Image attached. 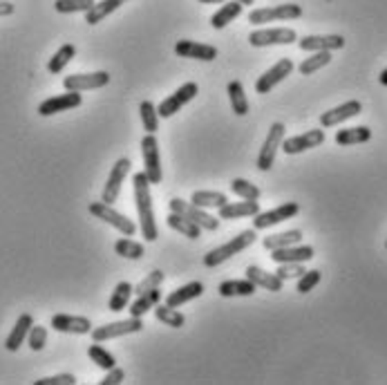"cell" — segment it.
Listing matches in <instances>:
<instances>
[{
	"label": "cell",
	"instance_id": "obj_1",
	"mask_svg": "<svg viewBox=\"0 0 387 385\" xmlns=\"http://www.w3.org/2000/svg\"><path fill=\"white\" fill-rule=\"evenodd\" d=\"M150 186L146 173H137L132 179V189H134V206L139 215V228H142V236L146 242H154L159 238L157 222H154V209H152V197H150Z\"/></svg>",
	"mask_w": 387,
	"mask_h": 385
},
{
	"label": "cell",
	"instance_id": "obj_2",
	"mask_svg": "<svg viewBox=\"0 0 387 385\" xmlns=\"http://www.w3.org/2000/svg\"><path fill=\"white\" fill-rule=\"evenodd\" d=\"M255 228H249V231H242V233H238L233 240H228L226 244L218 246V249H213L204 255V265L208 269L213 267H220L222 263H226L228 258H233L238 253H242L244 249H249V246L255 242Z\"/></svg>",
	"mask_w": 387,
	"mask_h": 385
},
{
	"label": "cell",
	"instance_id": "obj_3",
	"mask_svg": "<svg viewBox=\"0 0 387 385\" xmlns=\"http://www.w3.org/2000/svg\"><path fill=\"white\" fill-rule=\"evenodd\" d=\"M142 155H144V173L148 177L150 184H161L164 173H161V159H159V142L157 135L146 132V137L142 139Z\"/></svg>",
	"mask_w": 387,
	"mask_h": 385
},
{
	"label": "cell",
	"instance_id": "obj_4",
	"mask_svg": "<svg viewBox=\"0 0 387 385\" xmlns=\"http://www.w3.org/2000/svg\"><path fill=\"white\" fill-rule=\"evenodd\" d=\"M168 206L173 213L184 215L186 220L195 222L197 226H202L206 231H218L220 228V218H213L211 213H206V209H199L193 202H184V199H179V197H173L168 202Z\"/></svg>",
	"mask_w": 387,
	"mask_h": 385
},
{
	"label": "cell",
	"instance_id": "obj_5",
	"mask_svg": "<svg viewBox=\"0 0 387 385\" xmlns=\"http://www.w3.org/2000/svg\"><path fill=\"white\" fill-rule=\"evenodd\" d=\"M90 213L99 218L101 222L110 224L115 228H119L126 238H132L137 233V224L128 218V215H123L119 211L112 209V204H105V202H92L90 204Z\"/></svg>",
	"mask_w": 387,
	"mask_h": 385
},
{
	"label": "cell",
	"instance_id": "obj_6",
	"mask_svg": "<svg viewBox=\"0 0 387 385\" xmlns=\"http://www.w3.org/2000/svg\"><path fill=\"white\" fill-rule=\"evenodd\" d=\"M144 329L142 318H126V320H117V322H107V325L101 327H92V341L95 343H103L110 341V338H119V336H128V334H139Z\"/></svg>",
	"mask_w": 387,
	"mask_h": 385
},
{
	"label": "cell",
	"instance_id": "obj_7",
	"mask_svg": "<svg viewBox=\"0 0 387 385\" xmlns=\"http://www.w3.org/2000/svg\"><path fill=\"white\" fill-rule=\"evenodd\" d=\"M282 139H285V123L275 121L273 126L269 128V135H267V139H265V144H262L260 155H258V168L262 173H267L273 168L277 148L282 146Z\"/></svg>",
	"mask_w": 387,
	"mask_h": 385
},
{
	"label": "cell",
	"instance_id": "obj_8",
	"mask_svg": "<svg viewBox=\"0 0 387 385\" xmlns=\"http://www.w3.org/2000/svg\"><path fill=\"white\" fill-rule=\"evenodd\" d=\"M197 92H199V85H197L195 81L184 83L179 90H175L173 95L166 97V99L157 105V115H159V119H170L173 115H177L186 103H191V101L197 97Z\"/></svg>",
	"mask_w": 387,
	"mask_h": 385
},
{
	"label": "cell",
	"instance_id": "obj_9",
	"mask_svg": "<svg viewBox=\"0 0 387 385\" xmlns=\"http://www.w3.org/2000/svg\"><path fill=\"white\" fill-rule=\"evenodd\" d=\"M298 41L296 29L291 27H271V29H255L249 34V43L253 48H269V45H291Z\"/></svg>",
	"mask_w": 387,
	"mask_h": 385
},
{
	"label": "cell",
	"instance_id": "obj_10",
	"mask_svg": "<svg viewBox=\"0 0 387 385\" xmlns=\"http://www.w3.org/2000/svg\"><path fill=\"white\" fill-rule=\"evenodd\" d=\"M302 16V7L300 5H275V7H262V9H253L249 14V23L253 25H262V23H273V21H293Z\"/></svg>",
	"mask_w": 387,
	"mask_h": 385
},
{
	"label": "cell",
	"instance_id": "obj_11",
	"mask_svg": "<svg viewBox=\"0 0 387 385\" xmlns=\"http://www.w3.org/2000/svg\"><path fill=\"white\" fill-rule=\"evenodd\" d=\"M300 213V204L298 202H285L280 204L277 209H271V211H265V213H255L253 215V228L255 231H262V228H269V226H275L280 224L285 220H291L296 218V215Z\"/></svg>",
	"mask_w": 387,
	"mask_h": 385
},
{
	"label": "cell",
	"instance_id": "obj_12",
	"mask_svg": "<svg viewBox=\"0 0 387 385\" xmlns=\"http://www.w3.org/2000/svg\"><path fill=\"white\" fill-rule=\"evenodd\" d=\"M291 72H293V60H291V58H280L273 68H269V70L255 81V92H258V95H269V92H271L277 83H282Z\"/></svg>",
	"mask_w": 387,
	"mask_h": 385
},
{
	"label": "cell",
	"instance_id": "obj_13",
	"mask_svg": "<svg viewBox=\"0 0 387 385\" xmlns=\"http://www.w3.org/2000/svg\"><path fill=\"white\" fill-rule=\"evenodd\" d=\"M130 173V159L128 157H121L115 162L112 171H110V177H107V184L103 186V195H101V202L105 204H112L119 199V193H121V184L126 179V175Z\"/></svg>",
	"mask_w": 387,
	"mask_h": 385
},
{
	"label": "cell",
	"instance_id": "obj_14",
	"mask_svg": "<svg viewBox=\"0 0 387 385\" xmlns=\"http://www.w3.org/2000/svg\"><path fill=\"white\" fill-rule=\"evenodd\" d=\"M110 83L107 72H90V74H70L63 79V88L70 92H85V90H99Z\"/></svg>",
	"mask_w": 387,
	"mask_h": 385
},
{
	"label": "cell",
	"instance_id": "obj_15",
	"mask_svg": "<svg viewBox=\"0 0 387 385\" xmlns=\"http://www.w3.org/2000/svg\"><path fill=\"white\" fill-rule=\"evenodd\" d=\"M81 103H83V95H81V92H70V90H65V95L50 97L48 101H43L38 105V115L41 117H52V115H58V112L72 110V107H79Z\"/></svg>",
	"mask_w": 387,
	"mask_h": 385
},
{
	"label": "cell",
	"instance_id": "obj_16",
	"mask_svg": "<svg viewBox=\"0 0 387 385\" xmlns=\"http://www.w3.org/2000/svg\"><path fill=\"white\" fill-rule=\"evenodd\" d=\"M322 142H324V130L316 128V130H307V132L296 135V137H289V139H282L280 148L287 152V155H298V152L320 146Z\"/></svg>",
	"mask_w": 387,
	"mask_h": 385
},
{
	"label": "cell",
	"instance_id": "obj_17",
	"mask_svg": "<svg viewBox=\"0 0 387 385\" xmlns=\"http://www.w3.org/2000/svg\"><path fill=\"white\" fill-rule=\"evenodd\" d=\"M298 48L302 52H334L345 48V38L338 34H314V36H302L298 41Z\"/></svg>",
	"mask_w": 387,
	"mask_h": 385
},
{
	"label": "cell",
	"instance_id": "obj_18",
	"mask_svg": "<svg viewBox=\"0 0 387 385\" xmlns=\"http://www.w3.org/2000/svg\"><path fill=\"white\" fill-rule=\"evenodd\" d=\"M363 112V103L361 101H347V103H340L336 107H332V110L322 112L320 115V126L322 128H334V126H340L343 121L361 115Z\"/></svg>",
	"mask_w": 387,
	"mask_h": 385
},
{
	"label": "cell",
	"instance_id": "obj_19",
	"mask_svg": "<svg viewBox=\"0 0 387 385\" xmlns=\"http://www.w3.org/2000/svg\"><path fill=\"white\" fill-rule=\"evenodd\" d=\"M314 246L309 244H291V246H282V249H273L271 251V260L275 265H282V263H309L314 258Z\"/></svg>",
	"mask_w": 387,
	"mask_h": 385
},
{
	"label": "cell",
	"instance_id": "obj_20",
	"mask_svg": "<svg viewBox=\"0 0 387 385\" xmlns=\"http://www.w3.org/2000/svg\"><path fill=\"white\" fill-rule=\"evenodd\" d=\"M175 54L181 58H195V60H215L218 58V48L197 41H177Z\"/></svg>",
	"mask_w": 387,
	"mask_h": 385
},
{
	"label": "cell",
	"instance_id": "obj_21",
	"mask_svg": "<svg viewBox=\"0 0 387 385\" xmlns=\"http://www.w3.org/2000/svg\"><path fill=\"white\" fill-rule=\"evenodd\" d=\"M52 327L63 334H90L92 322L85 316H70V314H56L52 316Z\"/></svg>",
	"mask_w": 387,
	"mask_h": 385
},
{
	"label": "cell",
	"instance_id": "obj_22",
	"mask_svg": "<svg viewBox=\"0 0 387 385\" xmlns=\"http://www.w3.org/2000/svg\"><path fill=\"white\" fill-rule=\"evenodd\" d=\"M32 325H34L32 314H21L18 320H16V325L11 327V332H9V336H7L5 349H9V352H18L21 345L27 341V334H29V329H32Z\"/></svg>",
	"mask_w": 387,
	"mask_h": 385
},
{
	"label": "cell",
	"instance_id": "obj_23",
	"mask_svg": "<svg viewBox=\"0 0 387 385\" xmlns=\"http://www.w3.org/2000/svg\"><path fill=\"white\" fill-rule=\"evenodd\" d=\"M220 211V220H238V218H253L260 213V204L253 199H244V202H226Z\"/></svg>",
	"mask_w": 387,
	"mask_h": 385
},
{
	"label": "cell",
	"instance_id": "obj_24",
	"mask_svg": "<svg viewBox=\"0 0 387 385\" xmlns=\"http://www.w3.org/2000/svg\"><path fill=\"white\" fill-rule=\"evenodd\" d=\"M204 294V283H199V280H193L189 285H184L175 291H170L168 298H166V305L168 307H181L186 302H191L195 298H199Z\"/></svg>",
	"mask_w": 387,
	"mask_h": 385
},
{
	"label": "cell",
	"instance_id": "obj_25",
	"mask_svg": "<svg viewBox=\"0 0 387 385\" xmlns=\"http://www.w3.org/2000/svg\"><path fill=\"white\" fill-rule=\"evenodd\" d=\"M246 278H249L255 287H262V289H267V291H282V287H285L282 278H277L275 273H269V271L260 269L255 265L246 267Z\"/></svg>",
	"mask_w": 387,
	"mask_h": 385
},
{
	"label": "cell",
	"instance_id": "obj_26",
	"mask_svg": "<svg viewBox=\"0 0 387 385\" xmlns=\"http://www.w3.org/2000/svg\"><path fill=\"white\" fill-rule=\"evenodd\" d=\"M159 300H161V291H159V287L157 289H150V291H144V294H139L137 296V300L132 302V305H128L130 307V316H134V318H142L144 314H148L150 310H154V307L159 305Z\"/></svg>",
	"mask_w": 387,
	"mask_h": 385
},
{
	"label": "cell",
	"instance_id": "obj_27",
	"mask_svg": "<svg viewBox=\"0 0 387 385\" xmlns=\"http://www.w3.org/2000/svg\"><path fill=\"white\" fill-rule=\"evenodd\" d=\"M123 3L128 0H101V3H95L90 11H85V23L88 25H99L103 19H107L110 14H115Z\"/></svg>",
	"mask_w": 387,
	"mask_h": 385
},
{
	"label": "cell",
	"instance_id": "obj_28",
	"mask_svg": "<svg viewBox=\"0 0 387 385\" xmlns=\"http://www.w3.org/2000/svg\"><path fill=\"white\" fill-rule=\"evenodd\" d=\"M166 224H168L170 228H173V231H177V233H181L184 238L197 240L199 236H202V226H197L195 222L186 220L184 215H179V213H173V211H170V215L166 218Z\"/></svg>",
	"mask_w": 387,
	"mask_h": 385
},
{
	"label": "cell",
	"instance_id": "obj_29",
	"mask_svg": "<svg viewBox=\"0 0 387 385\" xmlns=\"http://www.w3.org/2000/svg\"><path fill=\"white\" fill-rule=\"evenodd\" d=\"M226 95H228L230 107H233V112L238 117H246V115H249V99H246L244 85L240 81H230L228 88H226Z\"/></svg>",
	"mask_w": 387,
	"mask_h": 385
},
{
	"label": "cell",
	"instance_id": "obj_30",
	"mask_svg": "<svg viewBox=\"0 0 387 385\" xmlns=\"http://www.w3.org/2000/svg\"><path fill=\"white\" fill-rule=\"evenodd\" d=\"M242 9H244V5H240L238 0H233V3H226V5H222V7L211 16V25H213L215 29H224L228 23H233V21L240 16Z\"/></svg>",
	"mask_w": 387,
	"mask_h": 385
},
{
	"label": "cell",
	"instance_id": "obj_31",
	"mask_svg": "<svg viewBox=\"0 0 387 385\" xmlns=\"http://www.w3.org/2000/svg\"><path fill=\"white\" fill-rule=\"evenodd\" d=\"M371 139V130L367 126H356V128H343L336 132V144L338 146H354V144H365Z\"/></svg>",
	"mask_w": 387,
	"mask_h": 385
},
{
	"label": "cell",
	"instance_id": "obj_32",
	"mask_svg": "<svg viewBox=\"0 0 387 385\" xmlns=\"http://www.w3.org/2000/svg\"><path fill=\"white\" fill-rule=\"evenodd\" d=\"M302 240V231L300 228H291V231H285V233H273V236H267L262 240L267 251H273V249H282V246H291V244H298Z\"/></svg>",
	"mask_w": 387,
	"mask_h": 385
},
{
	"label": "cell",
	"instance_id": "obj_33",
	"mask_svg": "<svg viewBox=\"0 0 387 385\" xmlns=\"http://www.w3.org/2000/svg\"><path fill=\"white\" fill-rule=\"evenodd\" d=\"M258 291V287L249 280V278H244V280H224L220 285V296L224 298H233V296H253Z\"/></svg>",
	"mask_w": 387,
	"mask_h": 385
},
{
	"label": "cell",
	"instance_id": "obj_34",
	"mask_svg": "<svg viewBox=\"0 0 387 385\" xmlns=\"http://www.w3.org/2000/svg\"><path fill=\"white\" fill-rule=\"evenodd\" d=\"M191 202L199 209H220L228 202V197L220 191H195Z\"/></svg>",
	"mask_w": 387,
	"mask_h": 385
},
{
	"label": "cell",
	"instance_id": "obj_35",
	"mask_svg": "<svg viewBox=\"0 0 387 385\" xmlns=\"http://www.w3.org/2000/svg\"><path fill=\"white\" fill-rule=\"evenodd\" d=\"M154 316H157L159 322H164V325L173 327V329H179V327L186 325V316L181 312H177V307L157 305V307H154Z\"/></svg>",
	"mask_w": 387,
	"mask_h": 385
},
{
	"label": "cell",
	"instance_id": "obj_36",
	"mask_svg": "<svg viewBox=\"0 0 387 385\" xmlns=\"http://www.w3.org/2000/svg\"><path fill=\"white\" fill-rule=\"evenodd\" d=\"M74 56H76V48H74L72 43H65L63 48H58V52L48 60V70H50V74H60Z\"/></svg>",
	"mask_w": 387,
	"mask_h": 385
},
{
	"label": "cell",
	"instance_id": "obj_37",
	"mask_svg": "<svg viewBox=\"0 0 387 385\" xmlns=\"http://www.w3.org/2000/svg\"><path fill=\"white\" fill-rule=\"evenodd\" d=\"M130 296H132V285L130 283H119L112 291L110 296V302H107V307H110V312H123L126 307L130 305Z\"/></svg>",
	"mask_w": 387,
	"mask_h": 385
},
{
	"label": "cell",
	"instance_id": "obj_38",
	"mask_svg": "<svg viewBox=\"0 0 387 385\" xmlns=\"http://www.w3.org/2000/svg\"><path fill=\"white\" fill-rule=\"evenodd\" d=\"M329 63H332V52H314L312 56L302 60L300 68H298V72H300L302 76H309V74L318 72L320 68L329 65Z\"/></svg>",
	"mask_w": 387,
	"mask_h": 385
},
{
	"label": "cell",
	"instance_id": "obj_39",
	"mask_svg": "<svg viewBox=\"0 0 387 385\" xmlns=\"http://www.w3.org/2000/svg\"><path fill=\"white\" fill-rule=\"evenodd\" d=\"M115 251H117V255L128 258V260H142L144 253H146L144 244H139V242H134V240H130V238H121V240H117Z\"/></svg>",
	"mask_w": 387,
	"mask_h": 385
},
{
	"label": "cell",
	"instance_id": "obj_40",
	"mask_svg": "<svg viewBox=\"0 0 387 385\" xmlns=\"http://www.w3.org/2000/svg\"><path fill=\"white\" fill-rule=\"evenodd\" d=\"M88 357H90V361L95 363V365H99L101 369H105V372L117 365V359H115L112 354L107 352L105 347H101L99 343H92V345L88 347Z\"/></svg>",
	"mask_w": 387,
	"mask_h": 385
},
{
	"label": "cell",
	"instance_id": "obj_41",
	"mask_svg": "<svg viewBox=\"0 0 387 385\" xmlns=\"http://www.w3.org/2000/svg\"><path fill=\"white\" fill-rule=\"evenodd\" d=\"M139 112H142V123H144V130L150 135H157L159 130V115H157V107H154L152 101H142L139 105Z\"/></svg>",
	"mask_w": 387,
	"mask_h": 385
},
{
	"label": "cell",
	"instance_id": "obj_42",
	"mask_svg": "<svg viewBox=\"0 0 387 385\" xmlns=\"http://www.w3.org/2000/svg\"><path fill=\"white\" fill-rule=\"evenodd\" d=\"M230 191H233L238 197H242V199H253V202H258L260 195H262V191L255 186V184H251L249 179H242V177L230 181Z\"/></svg>",
	"mask_w": 387,
	"mask_h": 385
},
{
	"label": "cell",
	"instance_id": "obj_43",
	"mask_svg": "<svg viewBox=\"0 0 387 385\" xmlns=\"http://www.w3.org/2000/svg\"><path fill=\"white\" fill-rule=\"evenodd\" d=\"M97 0H56L54 3V9L58 14H79V11H90L95 7Z\"/></svg>",
	"mask_w": 387,
	"mask_h": 385
},
{
	"label": "cell",
	"instance_id": "obj_44",
	"mask_svg": "<svg viewBox=\"0 0 387 385\" xmlns=\"http://www.w3.org/2000/svg\"><path fill=\"white\" fill-rule=\"evenodd\" d=\"M164 278H166V275H164V271H159V269H154V271H150L148 275H146V278L142 280V283H139L137 287H132V294H144V291H150V289H157L161 283H164Z\"/></svg>",
	"mask_w": 387,
	"mask_h": 385
},
{
	"label": "cell",
	"instance_id": "obj_45",
	"mask_svg": "<svg viewBox=\"0 0 387 385\" xmlns=\"http://www.w3.org/2000/svg\"><path fill=\"white\" fill-rule=\"evenodd\" d=\"M27 341L34 352H41L45 345H48V329H45L43 325H32V329H29V334H27Z\"/></svg>",
	"mask_w": 387,
	"mask_h": 385
},
{
	"label": "cell",
	"instance_id": "obj_46",
	"mask_svg": "<svg viewBox=\"0 0 387 385\" xmlns=\"http://www.w3.org/2000/svg\"><path fill=\"white\" fill-rule=\"evenodd\" d=\"M322 278V273L318 269H312V271H304L300 278H298V294H309Z\"/></svg>",
	"mask_w": 387,
	"mask_h": 385
},
{
	"label": "cell",
	"instance_id": "obj_47",
	"mask_svg": "<svg viewBox=\"0 0 387 385\" xmlns=\"http://www.w3.org/2000/svg\"><path fill=\"white\" fill-rule=\"evenodd\" d=\"M302 273H304L302 263H282V265H277V271H275L277 278H282V280L300 278Z\"/></svg>",
	"mask_w": 387,
	"mask_h": 385
},
{
	"label": "cell",
	"instance_id": "obj_48",
	"mask_svg": "<svg viewBox=\"0 0 387 385\" xmlns=\"http://www.w3.org/2000/svg\"><path fill=\"white\" fill-rule=\"evenodd\" d=\"M36 385H76V376L74 374H54V376L38 379Z\"/></svg>",
	"mask_w": 387,
	"mask_h": 385
},
{
	"label": "cell",
	"instance_id": "obj_49",
	"mask_svg": "<svg viewBox=\"0 0 387 385\" xmlns=\"http://www.w3.org/2000/svg\"><path fill=\"white\" fill-rule=\"evenodd\" d=\"M123 369L121 367H112V369H107V374H105V379L101 381V385H121L123 383Z\"/></svg>",
	"mask_w": 387,
	"mask_h": 385
},
{
	"label": "cell",
	"instance_id": "obj_50",
	"mask_svg": "<svg viewBox=\"0 0 387 385\" xmlns=\"http://www.w3.org/2000/svg\"><path fill=\"white\" fill-rule=\"evenodd\" d=\"M14 9H16V7H14L11 3H7V0H0V16H11Z\"/></svg>",
	"mask_w": 387,
	"mask_h": 385
},
{
	"label": "cell",
	"instance_id": "obj_51",
	"mask_svg": "<svg viewBox=\"0 0 387 385\" xmlns=\"http://www.w3.org/2000/svg\"><path fill=\"white\" fill-rule=\"evenodd\" d=\"M378 81H381V85H385L387 88V68L381 72V76H378Z\"/></svg>",
	"mask_w": 387,
	"mask_h": 385
},
{
	"label": "cell",
	"instance_id": "obj_52",
	"mask_svg": "<svg viewBox=\"0 0 387 385\" xmlns=\"http://www.w3.org/2000/svg\"><path fill=\"white\" fill-rule=\"evenodd\" d=\"M199 3H206V5H222L224 0H199Z\"/></svg>",
	"mask_w": 387,
	"mask_h": 385
},
{
	"label": "cell",
	"instance_id": "obj_53",
	"mask_svg": "<svg viewBox=\"0 0 387 385\" xmlns=\"http://www.w3.org/2000/svg\"><path fill=\"white\" fill-rule=\"evenodd\" d=\"M238 3H240V5H253L255 0H238Z\"/></svg>",
	"mask_w": 387,
	"mask_h": 385
}]
</instances>
